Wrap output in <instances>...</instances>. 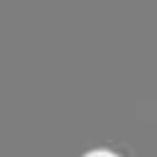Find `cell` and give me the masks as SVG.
Instances as JSON below:
<instances>
[{
    "instance_id": "6da1fadb",
    "label": "cell",
    "mask_w": 157,
    "mask_h": 157,
    "mask_svg": "<svg viewBox=\"0 0 157 157\" xmlns=\"http://www.w3.org/2000/svg\"><path fill=\"white\" fill-rule=\"evenodd\" d=\"M91 157H113V155H105V152H96V155H91Z\"/></svg>"
}]
</instances>
